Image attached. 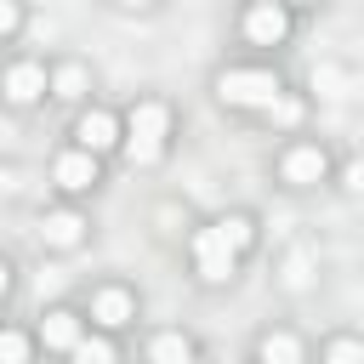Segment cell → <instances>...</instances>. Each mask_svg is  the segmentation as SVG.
Here are the masks:
<instances>
[{"instance_id":"6da1fadb","label":"cell","mask_w":364,"mask_h":364,"mask_svg":"<svg viewBox=\"0 0 364 364\" xmlns=\"http://www.w3.org/2000/svg\"><path fill=\"white\" fill-rule=\"evenodd\" d=\"M216 97H222L228 108H267V102L284 97V85H279V74H267V68H222V74H216Z\"/></svg>"},{"instance_id":"7a4b0ae2","label":"cell","mask_w":364,"mask_h":364,"mask_svg":"<svg viewBox=\"0 0 364 364\" xmlns=\"http://www.w3.org/2000/svg\"><path fill=\"white\" fill-rule=\"evenodd\" d=\"M165 131H171V108L165 102H136L131 108V119H125V154L136 159V165H154L159 154H165Z\"/></svg>"},{"instance_id":"3957f363","label":"cell","mask_w":364,"mask_h":364,"mask_svg":"<svg viewBox=\"0 0 364 364\" xmlns=\"http://www.w3.org/2000/svg\"><path fill=\"white\" fill-rule=\"evenodd\" d=\"M233 239L222 233V228H205L199 239H193V262H199V279H210V284H222L228 273H233Z\"/></svg>"},{"instance_id":"277c9868","label":"cell","mask_w":364,"mask_h":364,"mask_svg":"<svg viewBox=\"0 0 364 364\" xmlns=\"http://www.w3.org/2000/svg\"><path fill=\"white\" fill-rule=\"evenodd\" d=\"M284 34H290V17H284L279 0H256V6L245 11V40H250V46H279Z\"/></svg>"},{"instance_id":"5b68a950","label":"cell","mask_w":364,"mask_h":364,"mask_svg":"<svg viewBox=\"0 0 364 364\" xmlns=\"http://www.w3.org/2000/svg\"><path fill=\"white\" fill-rule=\"evenodd\" d=\"M74 136H80V148L102 154V148H114V142H119V119H114V114H102V108H85V114H80V125H74Z\"/></svg>"},{"instance_id":"8992f818","label":"cell","mask_w":364,"mask_h":364,"mask_svg":"<svg viewBox=\"0 0 364 364\" xmlns=\"http://www.w3.org/2000/svg\"><path fill=\"white\" fill-rule=\"evenodd\" d=\"M131 313H136V301H131V290H119V284H108V290H97V296H91V318H97L102 330L131 324Z\"/></svg>"},{"instance_id":"52a82bcc","label":"cell","mask_w":364,"mask_h":364,"mask_svg":"<svg viewBox=\"0 0 364 364\" xmlns=\"http://www.w3.org/2000/svg\"><path fill=\"white\" fill-rule=\"evenodd\" d=\"M279 171H284V182L313 188V182L324 176V148H307V142H301V148H290V154H284V165H279Z\"/></svg>"},{"instance_id":"ba28073f","label":"cell","mask_w":364,"mask_h":364,"mask_svg":"<svg viewBox=\"0 0 364 364\" xmlns=\"http://www.w3.org/2000/svg\"><path fill=\"white\" fill-rule=\"evenodd\" d=\"M51 176H57V188H91L97 182V154L91 148H74V154H63L51 165Z\"/></svg>"},{"instance_id":"9c48e42d","label":"cell","mask_w":364,"mask_h":364,"mask_svg":"<svg viewBox=\"0 0 364 364\" xmlns=\"http://www.w3.org/2000/svg\"><path fill=\"white\" fill-rule=\"evenodd\" d=\"M80 336H85V330H80V318H74V313H63V307L40 318V341H46V347H57V353H74V347H80Z\"/></svg>"},{"instance_id":"30bf717a","label":"cell","mask_w":364,"mask_h":364,"mask_svg":"<svg viewBox=\"0 0 364 364\" xmlns=\"http://www.w3.org/2000/svg\"><path fill=\"white\" fill-rule=\"evenodd\" d=\"M46 91V68H34V63H11V74H6V97L23 108V102H34Z\"/></svg>"},{"instance_id":"8fae6325","label":"cell","mask_w":364,"mask_h":364,"mask_svg":"<svg viewBox=\"0 0 364 364\" xmlns=\"http://www.w3.org/2000/svg\"><path fill=\"white\" fill-rule=\"evenodd\" d=\"M40 233H46V245H51V250H74V245H80V233H85V222H80L74 210H51V216L40 222Z\"/></svg>"},{"instance_id":"7c38bea8","label":"cell","mask_w":364,"mask_h":364,"mask_svg":"<svg viewBox=\"0 0 364 364\" xmlns=\"http://www.w3.org/2000/svg\"><path fill=\"white\" fill-rule=\"evenodd\" d=\"M256 353H262V364H301V341L290 330H267Z\"/></svg>"},{"instance_id":"4fadbf2b","label":"cell","mask_w":364,"mask_h":364,"mask_svg":"<svg viewBox=\"0 0 364 364\" xmlns=\"http://www.w3.org/2000/svg\"><path fill=\"white\" fill-rule=\"evenodd\" d=\"M148 358H154V364H188V358H193V341L176 336V330H165V336L148 341Z\"/></svg>"},{"instance_id":"5bb4252c","label":"cell","mask_w":364,"mask_h":364,"mask_svg":"<svg viewBox=\"0 0 364 364\" xmlns=\"http://www.w3.org/2000/svg\"><path fill=\"white\" fill-rule=\"evenodd\" d=\"M74 364H114V347L102 341V336H80V347L68 353Z\"/></svg>"},{"instance_id":"9a60e30c","label":"cell","mask_w":364,"mask_h":364,"mask_svg":"<svg viewBox=\"0 0 364 364\" xmlns=\"http://www.w3.org/2000/svg\"><path fill=\"white\" fill-rule=\"evenodd\" d=\"M262 114H267L273 125H296V119H301V102H296V97H279V102H267Z\"/></svg>"},{"instance_id":"2e32d148","label":"cell","mask_w":364,"mask_h":364,"mask_svg":"<svg viewBox=\"0 0 364 364\" xmlns=\"http://www.w3.org/2000/svg\"><path fill=\"white\" fill-rule=\"evenodd\" d=\"M23 358H28V341H23L17 330H6V336H0V364H23Z\"/></svg>"},{"instance_id":"e0dca14e","label":"cell","mask_w":364,"mask_h":364,"mask_svg":"<svg viewBox=\"0 0 364 364\" xmlns=\"http://www.w3.org/2000/svg\"><path fill=\"white\" fill-rule=\"evenodd\" d=\"M216 228H222V233L233 239V250H245V245H250V222H245V216H222Z\"/></svg>"},{"instance_id":"ac0fdd59","label":"cell","mask_w":364,"mask_h":364,"mask_svg":"<svg viewBox=\"0 0 364 364\" xmlns=\"http://www.w3.org/2000/svg\"><path fill=\"white\" fill-rule=\"evenodd\" d=\"M330 364H364V347L341 336V341H330Z\"/></svg>"},{"instance_id":"d6986e66","label":"cell","mask_w":364,"mask_h":364,"mask_svg":"<svg viewBox=\"0 0 364 364\" xmlns=\"http://www.w3.org/2000/svg\"><path fill=\"white\" fill-rule=\"evenodd\" d=\"M80 85H85L80 68H63V74H57V97H80Z\"/></svg>"},{"instance_id":"ffe728a7","label":"cell","mask_w":364,"mask_h":364,"mask_svg":"<svg viewBox=\"0 0 364 364\" xmlns=\"http://www.w3.org/2000/svg\"><path fill=\"white\" fill-rule=\"evenodd\" d=\"M347 188H353V193H364V159H358V165H347Z\"/></svg>"},{"instance_id":"44dd1931","label":"cell","mask_w":364,"mask_h":364,"mask_svg":"<svg viewBox=\"0 0 364 364\" xmlns=\"http://www.w3.org/2000/svg\"><path fill=\"white\" fill-rule=\"evenodd\" d=\"M125 6H148V0H125Z\"/></svg>"},{"instance_id":"7402d4cb","label":"cell","mask_w":364,"mask_h":364,"mask_svg":"<svg viewBox=\"0 0 364 364\" xmlns=\"http://www.w3.org/2000/svg\"><path fill=\"white\" fill-rule=\"evenodd\" d=\"M290 6H313V0H290Z\"/></svg>"},{"instance_id":"603a6c76","label":"cell","mask_w":364,"mask_h":364,"mask_svg":"<svg viewBox=\"0 0 364 364\" xmlns=\"http://www.w3.org/2000/svg\"><path fill=\"white\" fill-rule=\"evenodd\" d=\"M188 364H199V358H188Z\"/></svg>"}]
</instances>
